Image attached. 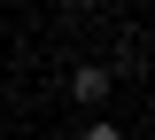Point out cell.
<instances>
[{
	"label": "cell",
	"mask_w": 155,
	"mask_h": 140,
	"mask_svg": "<svg viewBox=\"0 0 155 140\" xmlns=\"http://www.w3.org/2000/svg\"><path fill=\"white\" fill-rule=\"evenodd\" d=\"M62 8H70V16H85V8H93V0H62Z\"/></svg>",
	"instance_id": "obj_3"
},
{
	"label": "cell",
	"mask_w": 155,
	"mask_h": 140,
	"mask_svg": "<svg viewBox=\"0 0 155 140\" xmlns=\"http://www.w3.org/2000/svg\"><path fill=\"white\" fill-rule=\"evenodd\" d=\"M109 86H116L109 62H78V70H70V101H85V109H101V101H109Z\"/></svg>",
	"instance_id": "obj_1"
},
{
	"label": "cell",
	"mask_w": 155,
	"mask_h": 140,
	"mask_svg": "<svg viewBox=\"0 0 155 140\" xmlns=\"http://www.w3.org/2000/svg\"><path fill=\"white\" fill-rule=\"evenodd\" d=\"M78 140H124V125H109V117H93V125H85Z\"/></svg>",
	"instance_id": "obj_2"
}]
</instances>
